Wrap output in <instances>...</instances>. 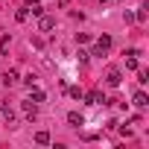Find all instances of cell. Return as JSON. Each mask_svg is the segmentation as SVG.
<instances>
[{"label": "cell", "instance_id": "cell-1", "mask_svg": "<svg viewBox=\"0 0 149 149\" xmlns=\"http://www.w3.org/2000/svg\"><path fill=\"white\" fill-rule=\"evenodd\" d=\"M108 47H111V35H100L97 38V47H94V56H105Z\"/></svg>", "mask_w": 149, "mask_h": 149}, {"label": "cell", "instance_id": "cell-2", "mask_svg": "<svg viewBox=\"0 0 149 149\" xmlns=\"http://www.w3.org/2000/svg\"><path fill=\"white\" fill-rule=\"evenodd\" d=\"M53 26H56V21H53L50 15H38V29H41V32H50Z\"/></svg>", "mask_w": 149, "mask_h": 149}, {"label": "cell", "instance_id": "cell-3", "mask_svg": "<svg viewBox=\"0 0 149 149\" xmlns=\"http://www.w3.org/2000/svg\"><path fill=\"white\" fill-rule=\"evenodd\" d=\"M82 97H85V100H88L91 105H102V102H105V97H102V91H91V94H82Z\"/></svg>", "mask_w": 149, "mask_h": 149}, {"label": "cell", "instance_id": "cell-4", "mask_svg": "<svg viewBox=\"0 0 149 149\" xmlns=\"http://www.w3.org/2000/svg\"><path fill=\"white\" fill-rule=\"evenodd\" d=\"M105 82H108L111 88H117V85L123 82V76H120V70H108V76H105Z\"/></svg>", "mask_w": 149, "mask_h": 149}, {"label": "cell", "instance_id": "cell-5", "mask_svg": "<svg viewBox=\"0 0 149 149\" xmlns=\"http://www.w3.org/2000/svg\"><path fill=\"white\" fill-rule=\"evenodd\" d=\"M67 123H70V126H82V123H85V117H82L79 111H70V114H67Z\"/></svg>", "mask_w": 149, "mask_h": 149}, {"label": "cell", "instance_id": "cell-6", "mask_svg": "<svg viewBox=\"0 0 149 149\" xmlns=\"http://www.w3.org/2000/svg\"><path fill=\"white\" fill-rule=\"evenodd\" d=\"M134 105H137V108H146V105H149V97H146L143 91H137V94H134Z\"/></svg>", "mask_w": 149, "mask_h": 149}, {"label": "cell", "instance_id": "cell-7", "mask_svg": "<svg viewBox=\"0 0 149 149\" xmlns=\"http://www.w3.org/2000/svg\"><path fill=\"white\" fill-rule=\"evenodd\" d=\"M24 114H26L29 120H35V102H32V100H24Z\"/></svg>", "mask_w": 149, "mask_h": 149}, {"label": "cell", "instance_id": "cell-8", "mask_svg": "<svg viewBox=\"0 0 149 149\" xmlns=\"http://www.w3.org/2000/svg\"><path fill=\"white\" fill-rule=\"evenodd\" d=\"M29 100H32V102H44V100H47V94H44L41 88H32V94H29Z\"/></svg>", "mask_w": 149, "mask_h": 149}, {"label": "cell", "instance_id": "cell-9", "mask_svg": "<svg viewBox=\"0 0 149 149\" xmlns=\"http://www.w3.org/2000/svg\"><path fill=\"white\" fill-rule=\"evenodd\" d=\"M15 82H18V73H15V70L3 73V85H15Z\"/></svg>", "mask_w": 149, "mask_h": 149}, {"label": "cell", "instance_id": "cell-10", "mask_svg": "<svg viewBox=\"0 0 149 149\" xmlns=\"http://www.w3.org/2000/svg\"><path fill=\"white\" fill-rule=\"evenodd\" d=\"M35 143L47 146V143H50V134H47V132H38V134H35Z\"/></svg>", "mask_w": 149, "mask_h": 149}, {"label": "cell", "instance_id": "cell-11", "mask_svg": "<svg viewBox=\"0 0 149 149\" xmlns=\"http://www.w3.org/2000/svg\"><path fill=\"white\" fill-rule=\"evenodd\" d=\"M0 53H9V35H0Z\"/></svg>", "mask_w": 149, "mask_h": 149}, {"label": "cell", "instance_id": "cell-12", "mask_svg": "<svg viewBox=\"0 0 149 149\" xmlns=\"http://www.w3.org/2000/svg\"><path fill=\"white\" fill-rule=\"evenodd\" d=\"M82 94H85V91H82L79 85H73V88H70V97H73V100H82Z\"/></svg>", "mask_w": 149, "mask_h": 149}, {"label": "cell", "instance_id": "cell-13", "mask_svg": "<svg viewBox=\"0 0 149 149\" xmlns=\"http://www.w3.org/2000/svg\"><path fill=\"white\" fill-rule=\"evenodd\" d=\"M29 12L38 18V15H44V6H41V3H32V6H29Z\"/></svg>", "mask_w": 149, "mask_h": 149}, {"label": "cell", "instance_id": "cell-14", "mask_svg": "<svg viewBox=\"0 0 149 149\" xmlns=\"http://www.w3.org/2000/svg\"><path fill=\"white\" fill-rule=\"evenodd\" d=\"M15 18H18V21H21V24H24V21H26V18H29V9H18V12H15Z\"/></svg>", "mask_w": 149, "mask_h": 149}, {"label": "cell", "instance_id": "cell-15", "mask_svg": "<svg viewBox=\"0 0 149 149\" xmlns=\"http://www.w3.org/2000/svg\"><path fill=\"white\" fill-rule=\"evenodd\" d=\"M137 82H140V85L149 82V73H146V70H137Z\"/></svg>", "mask_w": 149, "mask_h": 149}, {"label": "cell", "instance_id": "cell-16", "mask_svg": "<svg viewBox=\"0 0 149 149\" xmlns=\"http://www.w3.org/2000/svg\"><path fill=\"white\" fill-rule=\"evenodd\" d=\"M134 21H140V24H143V21H146V9H137V15H134Z\"/></svg>", "mask_w": 149, "mask_h": 149}, {"label": "cell", "instance_id": "cell-17", "mask_svg": "<svg viewBox=\"0 0 149 149\" xmlns=\"http://www.w3.org/2000/svg\"><path fill=\"white\" fill-rule=\"evenodd\" d=\"M76 41H79V44H88V41H91V35H85V32H79V35H76Z\"/></svg>", "mask_w": 149, "mask_h": 149}, {"label": "cell", "instance_id": "cell-18", "mask_svg": "<svg viewBox=\"0 0 149 149\" xmlns=\"http://www.w3.org/2000/svg\"><path fill=\"white\" fill-rule=\"evenodd\" d=\"M6 111H9V105H3V102H0V117H6Z\"/></svg>", "mask_w": 149, "mask_h": 149}]
</instances>
